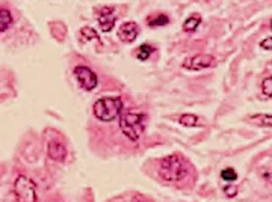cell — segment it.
<instances>
[{"mask_svg": "<svg viewBox=\"0 0 272 202\" xmlns=\"http://www.w3.org/2000/svg\"><path fill=\"white\" fill-rule=\"evenodd\" d=\"M159 174L165 181H180L187 175V163L179 154L168 156L159 164Z\"/></svg>", "mask_w": 272, "mask_h": 202, "instance_id": "obj_2", "label": "cell"}, {"mask_svg": "<svg viewBox=\"0 0 272 202\" xmlns=\"http://www.w3.org/2000/svg\"><path fill=\"white\" fill-rule=\"evenodd\" d=\"M200 23H201V15H200V14H192V15L187 17V20L183 23V31L192 34V32H195V31L198 29Z\"/></svg>", "mask_w": 272, "mask_h": 202, "instance_id": "obj_10", "label": "cell"}, {"mask_svg": "<svg viewBox=\"0 0 272 202\" xmlns=\"http://www.w3.org/2000/svg\"><path fill=\"white\" fill-rule=\"evenodd\" d=\"M48 156L55 162H64L67 159V148L62 142L51 140L48 143Z\"/></svg>", "mask_w": 272, "mask_h": 202, "instance_id": "obj_9", "label": "cell"}, {"mask_svg": "<svg viewBox=\"0 0 272 202\" xmlns=\"http://www.w3.org/2000/svg\"><path fill=\"white\" fill-rule=\"evenodd\" d=\"M120 117V128L132 142L139 140V137L144 133L145 128V115L139 110L130 109V110H121Z\"/></svg>", "mask_w": 272, "mask_h": 202, "instance_id": "obj_1", "label": "cell"}, {"mask_svg": "<svg viewBox=\"0 0 272 202\" xmlns=\"http://www.w3.org/2000/svg\"><path fill=\"white\" fill-rule=\"evenodd\" d=\"M12 24V14L8 9H0V32H5Z\"/></svg>", "mask_w": 272, "mask_h": 202, "instance_id": "obj_12", "label": "cell"}, {"mask_svg": "<svg viewBox=\"0 0 272 202\" xmlns=\"http://www.w3.org/2000/svg\"><path fill=\"white\" fill-rule=\"evenodd\" d=\"M262 91L265 94V97H271L272 95V79L266 77L265 80L262 81Z\"/></svg>", "mask_w": 272, "mask_h": 202, "instance_id": "obj_17", "label": "cell"}, {"mask_svg": "<svg viewBox=\"0 0 272 202\" xmlns=\"http://www.w3.org/2000/svg\"><path fill=\"white\" fill-rule=\"evenodd\" d=\"M224 192H226V195L228 198H234L236 193H237V187L236 186H227L226 189H224Z\"/></svg>", "mask_w": 272, "mask_h": 202, "instance_id": "obj_18", "label": "cell"}, {"mask_svg": "<svg viewBox=\"0 0 272 202\" xmlns=\"http://www.w3.org/2000/svg\"><path fill=\"white\" fill-rule=\"evenodd\" d=\"M154 50H156V48H154L153 45H150V44H142L139 48H136L135 50V56L139 61H147V59L151 56V53H153Z\"/></svg>", "mask_w": 272, "mask_h": 202, "instance_id": "obj_13", "label": "cell"}, {"mask_svg": "<svg viewBox=\"0 0 272 202\" xmlns=\"http://www.w3.org/2000/svg\"><path fill=\"white\" fill-rule=\"evenodd\" d=\"M168 23H170V18L165 14H156V15H150L147 18V24L151 26V27H160V26H165Z\"/></svg>", "mask_w": 272, "mask_h": 202, "instance_id": "obj_11", "label": "cell"}, {"mask_svg": "<svg viewBox=\"0 0 272 202\" xmlns=\"http://www.w3.org/2000/svg\"><path fill=\"white\" fill-rule=\"evenodd\" d=\"M179 122H180L181 125H184V127H198L200 120H198V117H195L192 113H184V115H181L180 118H179Z\"/></svg>", "mask_w": 272, "mask_h": 202, "instance_id": "obj_14", "label": "cell"}, {"mask_svg": "<svg viewBox=\"0 0 272 202\" xmlns=\"http://www.w3.org/2000/svg\"><path fill=\"white\" fill-rule=\"evenodd\" d=\"M139 34V27L135 21H127L123 23L118 29V38L123 42H133Z\"/></svg>", "mask_w": 272, "mask_h": 202, "instance_id": "obj_8", "label": "cell"}, {"mask_svg": "<svg viewBox=\"0 0 272 202\" xmlns=\"http://www.w3.org/2000/svg\"><path fill=\"white\" fill-rule=\"evenodd\" d=\"M260 47H262V48H265V50H271V47H272V38H271V37H268L266 40L262 41V42H260Z\"/></svg>", "mask_w": 272, "mask_h": 202, "instance_id": "obj_19", "label": "cell"}, {"mask_svg": "<svg viewBox=\"0 0 272 202\" xmlns=\"http://www.w3.org/2000/svg\"><path fill=\"white\" fill-rule=\"evenodd\" d=\"M123 110V100L120 97H104L95 101L94 115L103 122L114 121Z\"/></svg>", "mask_w": 272, "mask_h": 202, "instance_id": "obj_3", "label": "cell"}, {"mask_svg": "<svg viewBox=\"0 0 272 202\" xmlns=\"http://www.w3.org/2000/svg\"><path fill=\"white\" fill-rule=\"evenodd\" d=\"M74 74L77 77V80L80 83V86L87 91H92L95 89L97 83H98V79H97V74L88 68V67H84V65H79L74 68Z\"/></svg>", "mask_w": 272, "mask_h": 202, "instance_id": "obj_5", "label": "cell"}, {"mask_svg": "<svg viewBox=\"0 0 272 202\" xmlns=\"http://www.w3.org/2000/svg\"><path fill=\"white\" fill-rule=\"evenodd\" d=\"M221 177H223L224 180H227V181H234V180L237 178V174H236L234 169L227 167V169H224V170L221 172Z\"/></svg>", "mask_w": 272, "mask_h": 202, "instance_id": "obj_16", "label": "cell"}, {"mask_svg": "<svg viewBox=\"0 0 272 202\" xmlns=\"http://www.w3.org/2000/svg\"><path fill=\"white\" fill-rule=\"evenodd\" d=\"M213 64H215L213 56H210V54H195V56L186 59L183 62V67L186 70H191V71H200V70L212 67Z\"/></svg>", "mask_w": 272, "mask_h": 202, "instance_id": "obj_6", "label": "cell"}, {"mask_svg": "<svg viewBox=\"0 0 272 202\" xmlns=\"http://www.w3.org/2000/svg\"><path fill=\"white\" fill-rule=\"evenodd\" d=\"M97 38H98V35H97V32H95L92 27H88V26L82 27V31H80V40L91 41V40H97Z\"/></svg>", "mask_w": 272, "mask_h": 202, "instance_id": "obj_15", "label": "cell"}, {"mask_svg": "<svg viewBox=\"0 0 272 202\" xmlns=\"http://www.w3.org/2000/svg\"><path fill=\"white\" fill-rule=\"evenodd\" d=\"M117 23V15H115V9L112 6H104L98 15V24L101 27V31L104 32H111L114 29Z\"/></svg>", "mask_w": 272, "mask_h": 202, "instance_id": "obj_7", "label": "cell"}, {"mask_svg": "<svg viewBox=\"0 0 272 202\" xmlns=\"http://www.w3.org/2000/svg\"><path fill=\"white\" fill-rule=\"evenodd\" d=\"M14 193L17 196L18 202H37L38 196H37V187L35 183L31 181L28 177L20 175L15 183H14Z\"/></svg>", "mask_w": 272, "mask_h": 202, "instance_id": "obj_4", "label": "cell"}]
</instances>
